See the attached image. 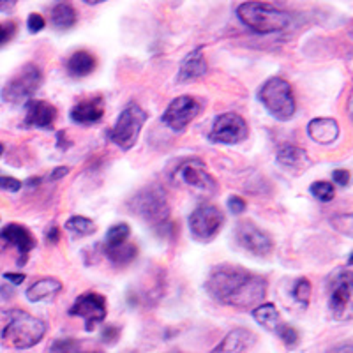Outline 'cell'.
I'll return each instance as SVG.
<instances>
[{"instance_id": "cell-1", "label": "cell", "mask_w": 353, "mask_h": 353, "mask_svg": "<svg viewBox=\"0 0 353 353\" xmlns=\"http://www.w3.org/2000/svg\"><path fill=\"white\" fill-rule=\"evenodd\" d=\"M267 286L265 277L248 272L239 265H217L205 281V290L214 301L235 309L260 305L267 295Z\"/></svg>"}, {"instance_id": "cell-2", "label": "cell", "mask_w": 353, "mask_h": 353, "mask_svg": "<svg viewBox=\"0 0 353 353\" xmlns=\"http://www.w3.org/2000/svg\"><path fill=\"white\" fill-rule=\"evenodd\" d=\"M46 334V323L21 309L9 313L8 325L2 330V343L8 348L28 350L39 345Z\"/></svg>"}, {"instance_id": "cell-3", "label": "cell", "mask_w": 353, "mask_h": 353, "mask_svg": "<svg viewBox=\"0 0 353 353\" xmlns=\"http://www.w3.org/2000/svg\"><path fill=\"white\" fill-rule=\"evenodd\" d=\"M237 17L248 28L256 34L281 32L290 25V12L272 4L261 2H245L237 8Z\"/></svg>"}, {"instance_id": "cell-4", "label": "cell", "mask_w": 353, "mask_h": 353, "mask_svg": "<svg viewBox=\"0 0 353 353\" xmlns=\"http://www.w3.org/2000/svg\"><path fill=\"white\" fill-rule=\"evenodd\" d=\"M258 99L265 106V110L279 122L292 121L297 110L293 88L285 78H269L258 90Z\"/></svg>"}, {"instance_id": "cell-5", "label": "cell", "mask_w": 353, "mask_h": 353, "mask_svg": "<svg viewBox=\"0 0 353 353\" xmlns=\"http://www.w3.org/2000/svg\"><path fill=\"white\" fill-rule=\"evenodd\" d=\"M128 207L132 214H137L152 226H163L170 217L168 196L165 189L159 185H150L138 191L128 201Z\"/></svg>"}, {"instance_id": "cell-6", "label": "cell", "mask_w": 353, "mask_h": 353, "mask_svg": "<svg viewBox=\"0 0 353 353\" xmlns=\"http://www.w3.org/2000/svg\"><path fill=\"white\" fill-rule=\"evenodd\" d=\"M43 81V71H41L39 65L28 62L2 87L0 97L4 103H11V105L28 103L34 97V94L39 90Z\"/></svg>"}, {"instance_id": "cell-7", "label": "cell", "mask_w": 353, "mask_h": 353, "mask_svg": "<svg viewBox=\"0 0 353 353\" xmlns=\"http://www.w3.org/2000/svg\"><path fill=\"white\" fill-rule=\"evenodd\" d=\"M149 119V113L145 112L137 103L125 106L117 119L115 125L110 129L108 137L113 143L122 150H131L137 145L141 134L145 122Z\"/></svg>"}, {"instance_id": "cell-8", "label": "cell", "mask_w": 353, "mask_h": 353, "mask_svg": "<svg viewBox=\"0 0 353 353\" xmlns=\"http://www.w3.org/2000/svg\"><path fill=\"white\" fill-rule=\"evenodd\" d=\"M225 214L216 205H200L189 216V232L198 242H210L225 226Z\"/></svg>"}, {"instance_id": "cell-9", "label": "cell", "mask_w": 353, "mask_h": 353, "mask_svg": "<svg viewBox=\"0 0 353 353\" xmlns=\"http://www.w3.org/2000/svg\"><path fill=\"white\" fill-rule=\"evenodd\" d=\"M205 99L194 96H179L165 110L161 122L175 132H182L205 108Z\"/></svg>"}, {"instance_id": "cell-10", "label": "cell", "mask_w": 353, "mask_h": 353, "mask_svg": "<svg viewBox=\"0 0 353 353\" xmlns=\"http://www.w3.org/2000/svg\"><path fill=\"white\" fill-rule=\"evenodd\" d=\"M173 181L182 182L191 191L205 194V196H214L219 191V185L216 184L212 175L207 172L205 163L200 159L184 161L173 173Z\"/></svg>"}, {"instance_id": "cell-11", "label": "cell", "mask_w": 353, "mask_h": 353, "mask_svg": "<svg viewBox=\"0 0 353 353\" xmlns=\"http://www.w3.org/2000/svg\"><path fill=\"white\" fill-rule=\"evenodd\" d=\"M249 125L244 121V117L239 113H223L214 121L212 131L209 132V140L212 143L223 145H237L248 140Z\"/></svg>"}, {"instance_id": "cell-12", "label": "cell", "mask_w": 353, "mask_h": 353, "mask_svg": "<svg viewBox=\"0 0 353 353\" xmlns=\"http://www.w3.org/2000/svg\"><path fill=\"white\" fill-rule=\"evenodd\" d=\"M108 305L105 295L96 292H87L74 301L69 307V316H80L85 321V330L92 332L99 323L106 320Z\"/></svg>"}, {"instance_id": "cell-13", "label": "cell", "mask_w": 353, "mask_h": 353, "mask_svg": "<svg viewBox=\"0 0 353 353\" xmlns=\"http://www.w3.org/2000/svg\"><path fill=\"white\" fill-rule=\"evenodd\" d=\"M329 309L336 320L352 318V272L341 270L332 276V292L329 297Z\"/></svg>"}, {"instance_id": "cell-14", "label": "cell", "mask_w": 353, "mask_h": 353, "mask_svg": "<svg viewBox=\"0 0 353 353\" xmlns=\"http://www.w3.org/2000/svg\"><path fill=\"white\" fill-rule=\"evenodd\" d=\"M235 239L242 249H245L248 253L254 254V256H267V254L272 253L274 249V241L270 239L269 233H265L251 221L239 223L237 228H235Z\"/></svg>"}, {"instance_id": "cell-15", "label": "cell", "mask_w": 353, "mask_h": 353, "mask_svg": "<svg viewBox=\"0 0 353 353\" xmlns=\"http://www.w3.org/2000/svg\"><path fill=\"white\" fill-rule=\"evenodd\" d=\"M57 108L52 103L39 99H30L25 103L23 128L27 129H52L57 121Z\"/></svg>"}, {"instance_id": "cell-16", "label": "cell", "mask_w": 353, "mask_h": 353, "mask_svg": "<svg viewBox=\"0 0 353 353\" xmlns=\"http://www.w3.org/2000/svg\"><path fill=\"white\" fill-rule=\"evenodd\" d=\"M0 239L18 249V254H20L18 265L27 263L28 254L36 248V239H34L32 233L28 232V228H25L23 225H17V223H11V225L0 230Z\"/></svg>"}, {"instance_id": "cell-17", "label": "cell", "mask_w": 353, "mask_h": 353, "mask_svg": "<svg viewBox=\"0 0 353 353\" xmlns=\"http://www.w3.org/2000/svg\"><path fill=\"white\" fill-rule=\"evenodd\" d=\"M258 336L253 330L239 327L225 336V339L216 346L210 353H249L256 345Z\"/></svg>"}, {"instance_id": "cell-18", "label": "cell", "mask_w": 353, "mask_h": 353, "mask_svg": "<svg viewBox=\"0 0 353 353\" xmlns=\"http://www.w3.org/2000/svg\"><path fill=\"white\" fill-rule=\"evenodd\" d=\"M209 72V64L205 61L203 55V46H198L193 52L188 53L184 57V61L181 62L179 68V74H176V81L184 83V81L198 80V78L205 77Z\"/></svg>"}, {"instance_id": "cell-19", "label": "cell", "mask_w": 353, "mask_h": 353, "mask_svg": "<svg viewBox=\"0 0 353 353\" xmlns=\"http://www.w3.org/2000/svg\"><path fill=\"white\" fill-rule=\"evenodd\" d=\"M103 115H105V106H103V99L101 97L81 101V103L72 106L71 113H69L71 121L80 125L96 124V122H99L103 119Z\"/></svg>"}, {"instance_id": "cell-20", "label": "cell", "mask_w": 353, "mask_h": 353, "mask_svg": "<svg viewBox=\"0 0 353 353\" xmlns=\"http://www.w3.org/2000/svg\"><path fill=\"white\" fill-rule=\"evenodd\" d=\"M307 137L320 145H330L339 138V124L330 117H318L307 124Z\"/></svg>"}, {"instance_id": "cell-21", "label": "cell", "mask_w": 353, "mask_h": 353, "mask_svg": "<svg viewBox=\"0 0 353 353\" xmlns=\"http://www.w3.org/2000/svg\"><path fill=\"white\" fill-rule=\"evenodd\" d=\"M277 165H281L283 168L288 170H304L311 166V161H309L307 152L301 147H295V145H286L281 147L279 152H277Z\"/></svg>"}, {"instance_id": "cell-22", "label": "cell", "mask_w": 353, "mask_h": 353, "mask_svg": "<svg viewBox=\"0 0 353 353\" xmlns=\"http://www.w3.org/2000/svg\"><path fill=\"white\" fill-rule=\"evenodd\" d=\"M96 69V57L87 50L74 52L65 62V71L72 78H85Z\"/></svg>"}, {"instance_id": "cell-23", "label": "cell", "mask_w": 353, "mask_h": 353, "mask_svg": "<svg viewBox=\"0 0 353 353\" xmlns=\"http://www.w3.org/2000/svg\"><path fill=\"white\" fill-rule=\"evenodd\" d=\"M62 292V283L55 277H43L39 281L34 283L32 286H28L25 292V297L30 302H41L46 299H53L55 295Z\"/></svg>"}, {"instance_id": "cell-24", "label": "cell", "mask_w": 353, "mask_h": 353, "mask_svg": "<svg viewBox=\"0 0 353 353\" xmlns=\"http://www.w3.org/2000/svg\"><path fill=\"white\" fill-rule=\"evenodd\" d=\"M253 313V318L256 323H260L263 329L267 330H276V327L281 323V316H279V311L274 304L267 302V304H260L251 311Z\"/></svg>"}, {"instance_id": "cell-25", "label": "cell", "mask_w": 353, "mask_h": 353, "mask_svg": "<svg viewBox=\"0 0 353 353\" xmlns=\"http://www.w3.org/2000/svg\"><path fill=\"white\" fill-rule=\"evenodd\" d=\"M105 256L117 267H124V265H129L131 261L137 260L138 248L134 244H129V242L117 245V248H105Z\"/></svg>"}, {"instance_id": "cell-26", "label": "cell", "mask_w": 353, "mask_h": 353, "mask_svg": "<svg viewBox=\"0 0 353 353\" xmlns=\"http://www.w3.org/2000/svg\"><path fill=\"white\" fill-rule=\"evenodd\" d=\"M78 14L71 4H57L52 9V23L61 30H68L77 25Z\"/></svg>"}, {"instance_id": "cell-27", "label": "cell", "mask_w": 353, "mask_h": 353, "mask_svg": "<svg viewBox=\"0 0 353 353\" xmlns=\"http://www.w3.org/2000/svg\"><path fill=\"white\" fill-rule=\"evenodd\" d=\"M64 228L68 232L74 233L78 237H88V235H92L96 232V223L92 219H88L85 216H72L65 221Z\"/></svg>"}, {"instance_id": "cell-28", "label": "cell", "mask_w": 353, "mask_h": 353, "mask_svg": "<svg viewBox=\"0 0 353 353\" xmlns=\"http://www.w3.org/2000/svg\"><path fill=\"white\" fill-rule=\"evenodd\" d=\"M129 235H131V228L128 223H117V225L110 226L105 237V248H117L128 242Z\"/></svg>"}, {"instance_id": "cell-29", "label": "cell", "mask_w": 353, "mask_h": 353, "mask_svg": "<svg viewBox=\"0 0 353 353\" xmlns=\"http://www.w3.org/2000/svg\"><path fill=\"white\" fill-rule=\"evenodd\" d=\"M292 293H293V297H295V301L305 309L309 305V301H311V293H313L311 281H309L307 277H301V279H297L295 285H293Z\"/></svg>"}, {"instance_id": "cell-30", "label": "cell", "mask_w": 353, "mask_h": 353, "mask_svg": "<svg viewBox=\"0 0 353 353\" xmlns=\"http://www.w3.org/2000/svg\"><path fill=\"white\" fill-rule=\"evenodd\" d=\"M274 332L277 334V337H279V339L285 343L286 348H290V350L297 348L299 341H301V336H299L297 329L292 325H288V323H279Z\"/></svg>"}, {"instance_id": "cell-31", "label": "cell", "mask_w": 353, "mask_h": 353, "mask_svg": "<svg viewBox=\"0 0 353 353\" xmlns=\"http://www.w3.org/2000/svg\"><path fill=\"white\" fill-rule=\"evenodd\" d=\"M309 193L313 194L316 200L323 201V203H329V201L334 200V194H336V191H334V185L330 184V182L320 181V182H313V184H311V188H309Z\"/></svg>"}, {"instance_id": "cell-32", "label": "cell", "mask_w": 353, "mask_h": 353, "mask_svg": "<svg viewBox=\"0 0 353 353\" xmlns=\"http://www.w3.org/2000/svg\"><path fill=\"white\" fill-rule=\"evenodd\" d=\"M50 353H78V343L71 337L55 339L53 345L50 346Z\"/></svg>"}, {"instance_id": "cell-33", "label": "cell", "mask_w": 353, "mask_h": 353, "mask_svg": "<svg viewBox=\"0 0 353 353\" xmlns=\"http://www.w3.org/2000/svg\"><path fill=\"white\" fill-rule=\"evenodd\" d=\"M17 34V23L14 21H4L0 23V48L6 46Z\"/></svg>"}, {"instance_id": "cell-34", "label": "cell", "mask_w": 353, "mask_h": 353, "mask_svg": "<svg viewBox=\"0 0 353 353\" xmlns=\"http://www.w3.org/2000/svg\"><path fill=\"white\" fill-rule=\"evenodd\" d=\"M23 188V182L14 179V176L0 175V191H8V193H18Z\"/></svg>"}, {"instance_id": "cell-35", "label": "cell", "mask_w": 353, "mask_h": 353, "mask_svg": "<svg viewBox=\"0 0 353 353\" xmlns=\"http://www.w3.org/2000/svg\"><path fill=\"white\" fill-rule=\"evenodd\" d=\"M44 27H46V21H44V18L41 17L39 12H32V14L27 18V28L30 34L41 32Z\"/></svg>"}, {"instance_id": "cell-36", "label": "cell", "mask_w": 353, "mask_h": 353, "mask_svg": "<svg viewBox=\"0 0 353 353\" xmlns=\"http://www.w3.org/2000/svg\"><path fill=\"white\" fill-rule=\"evenodd\" d=\"M119 336H121V329L117 325H106L105 329H103V334H101L103 341L108 343V345H113V343L119 339Z\"/></svg>"}, {"instance_id": "cell-37", "label": "cell", "mask_w": 353, "mask_h": 353, "mask_svg": "<svg viewBox=\"0 0 353 353\" xmlns=\"http://www.w3.org/2000/svg\"><path fill=\"white\" fill-rule=\"evenodd\" d=\"M228 209L230 212H233L235 216H241L245 210V200L241 196H230L228 198Z\"/></svg>"}, {"instance_id": "cell-38", "label": "cell", "mask_w": 353, "mask_h": 353, "mask_svg": "<svg viewBox=\"0 0 353 353\" xmlns=\"http://www.w3.org/2000/svg\"><path fill=\"white\" fill-rule=\"evenodd\" d=\"M332 181H334V184H337V185H348V182H350L348 170H334Z\"/></svg>"}, {"instance_id": "cell-39", "label": "cell", "mask_w": 353, "mask_h": 353, "mask_svg": "<svg viewBox=\"0 0 353 353\" xmlns=\"http://www.w3.org/2000/svg\"><path fill=\"white\" fill-rule=\"evenodd\" d=\"M59 241H61V230H59L57 225H52L48 233H46V242H48V244H57Z\"/></svg>"}, {"instance_id": "cell-40", "label": "cell", "mask_w": 353, "mask_h": 353, "mask_svg": "<svg viewBox=\"0 0 353 353\" xmlns=\"http://www.w3.org/2000/svg\"><path fill=\"white\" fill-rule=\"evenodd\" d=\"M4 279H8L9 283H12L14 286H18V285H21L25 279H27V276H25V274H21V272H18V274L17 272H6Z\"/></svg>"}, {"instance_id": "cell-41", "label": "cell", "mask_w": 353, "mask_h": 353, "mask_svg": "<svg viewBox=\"0 0 353 353\" xmlns=\"http://www.w3.org/2000/svg\"><path fill=\"white\" fill-rule=\"evenodd\" d=\"M69 173V168L68 166H59V168H55L52 172V175H50V181H59V179H62V176H65Z\"/></svg>"}, {"instance_id": "cell-42", "label": "cell", "mask_w": 353, "mask_h": 353, "mask_svg": "<svg viewBox=\"0 0 353 353\" xmlns=\"http://www.w3.org/2000/svg\"><path fill=\"white\" fill-rule=\"evenodd\" d=\"M17 8L14 0H0V12H9Z\"/></svg>"}, {"instance_id": "cell-43", "label": "cell", "mask_w": 353, "mask_h": 353, "mask_svg": "<svg viewBox=\"0 0 353 353\" xmlns=\"http://www.w3.org/2000/svg\"><path fill=\"white\" fill-rule=\"evenodd\" d=\"M41 181H43V179H41V176H36V179H34V176H32V179H28V181H25V182H23V185L27 184L28 188H36V185H39V184H41Z\"/></svg>"}, {"instance_id": "cell-44", "label": "cell", "mask_w": 353, "mask_h": 353, "mask_svg": "<svg viewBox=\"0 0 353 353\" xmlns=\"http://www.w3.org/2000/svg\"><path fill=\"white\" fill-rule=\"evenodd\" d=\"M334 353H352V345H345L341 348L334 350Z\"/></svg>"}, {"instance_id": "cell-45", "label": "cell", "mask_w": 353, "mask_h": 353, "mask_svg": "<svg viewBox=\"0 0 353 353\" xmlns=\"http://www.w3.org/2000/svg\"><path fill=\"white\" fill-rule=\"evenodd\" d=\"M4 150H6V147L2 143H0V156H4Z\"/></svg>"}]
</instances>
